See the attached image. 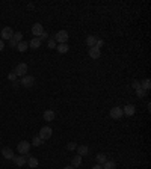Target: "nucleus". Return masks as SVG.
Masks as SVG:
<instances>
[{"instance_id":"nucleus-1","label":"nucleus","mask_w":151,"mask_h":169,"mask_svg":"<svg viewBox=\"0 0 151 169\" xmlns=\"http://www.w3.org/2000/svg\"><path fill=\"white\" fill-rule=\"evenodd\" d=\"M53 39H54L57 44H67V41L70 39V35H68L67 30H59V32H56V35H54Z\"/></svg>"},{"instance_id":"nucleus-2","label":"nucleus","mask_w":151,"mask_h":169,"mask_svg":"<svg viewBox=\"0 0 151 169\" xmlns=\"http://www.w3.org/2000/svg\"><path fill=\"white\" fill-rule=\"evenodd\" d=\"M20 85H23L24 88H33V86H35V77H33V76L26 74L24 77H21Z\"/></svg>"},{"instance_id":"nucleus-3","label":"nucleus","mask_w":151,"mask_h":169,"mask_svg":"<svg viewBox=\"0 0 151 169\" xmlns=\"http://www.w3.org/2000/svg\"><path fill=\"white\" fill-rule=\"evenodd\" d=\"M30 147H32V145H30L27 141H21V142L17 145V150H18V153H20L21 156H26V154H29Z\"/></svg>"},{"instance_id":"nucleus-4","label":"nucleus","mask_w":151,"mask_h":169,"mask_svg":"<svg viewBox=\"0 0 151 169\" xmlns=\"http://www.w3.org/2000/svg\"><path fill=\"white\" fill-rule=\"evenodd\" d=\"M109 115H110V118H112V119H121V118H123V115H124V113H123V107H120V106L112 107Z\"/></svg>"},{"instance_id":"nucleus-5","label":"nucleus","mask_w":151,"mask_h":169,"mask_svg":"<svg viewBox=\"0 0 151 169\" xmlns=\"http://www.w3.org/2000/svg\"><path fill=\"white\" fill-rule=\"evenodd\" d=\"M14 73L17 74V77H24L27 74V65L26 63H18L14 70Z\"/></svg>"},{"instance_id":"nucleus-6","label":"nucleus","mask_w":151,"mask_h":169,"mask_svg":"<svg viewBox=\"0 0 151 169\" xmlns=\"http://www.w3.org/2000/svg\"><path fill=\"white\" fill-rule=\"evenodd\" d=\"M51 135H53V130L50 128V127H42L41 130H39V138L42 139V141H47V139H50L51 138Z\"/></svg>"},{"instance_id":"nucleus-7","label":"nucleus","mask_w":151,"mask_h":169,"mask_svg":"<svg viewBox=\"0 0 151 169\" xmlns=\"http://www.w3.org/2000/svg\"><path fill=\"white\" fill-rule=\"evenodd\" d=\"M42 32H44L42 24H41V23H35L33 27H32V35H33V38H39V36L42 35Z\"/></svg>"},{"instance_id":"nucleus-8","label":"nucleus","mask_w":151,"mask_h":169,"mask_svg":"<svg viewBox=\"0 0 151 169\" xmlns=\"http://www.w3.org/2000/svg\"><path fill=\"white\" fill-rule=\"evenodd\" d=\"M0 35H2L0 39H8V41H9V39H12V36H14V30H12L9 26H6V27L2 29V33H0Z\"/></svg>"},{"instance_id":"nucleus-9","label":"nucleus","mask_w":151,"mask_h":169,"mask_svg":"<svg viewBox=\"0 0 151 169\" xmlns=\"http://www.w3.org/2000/svg\"><path fill=\"white\" fill-rule=\"evenodd\" d=\"M26 157H27V165H29V168H32V169H35V168H38V165H39V162H38V159L36 157H33V156H29V154H26Z\"/></svg>"},{"instance_id":"nucleus-10","label":"nucleus","mask_w":151,"mask_h":169,"mask_svg":"<svg viewBox=\"0 0 151 169\" xmlns=\"http://www.w3.org/2000/svg\"><path fill=\"white\" fill-rule=\"evenodd\" d=\"M12 160H14V163H15L17 166H24V165H26V162H27V157H23V156L20 154V156H17V157L14 156V159H12Z\"/></svg>"},{"instance_id":"nucleus-11","label":"nucleus","mask_w":151,"mask_h":169,"mask_svg":"<svg viewBox=\"0 0 151 169\" xmlns=\"http://www.w3.org/2000/svg\"><path fill=\"white\" fill-rule=\"evenodd\" d=\"M2 156H3L5 159H8V160H12V159H14V151H12L11 148L6 147V148L2 150Z\"/></svg>"},{"instance_id":"nucleus-12","label":"nucleus","mask_w":151,"mask_h":169,"mask_svg":"<svg viewBox=\"0 0 151 169\" xmlns=\"http://www.w3.org/2000/svg\"><path fill=\"white\" fill-rule=\"evenodd\" d=\"M88 53H89V57H92V59H98L101 56V51L98 48H95V47H91Z\"/></svg>"},{"instance_id":"nucleus-13","label":"nucleus","mask_w":151,"mask_h":169,"mask_svg":"<svg viewBox=\"0 0 151 169\" xmlns=\"http://www.w3.org/2000/svg\"><path fill=\"white\" fill-rule=\"evenodd\" d=\"M123 113L127 115V116L135 115V106H133V104H127L126 107H123Z\"/></svg>"},{"instance_id":"nucleus-14","label":"nucleus","mask_w":151,"mask_h":169,"mask_svg":"<svg viewBox=\"0 0 151 169\" xmlns=\"http://www.w3.org/2000/svg\"><path fill=\"white\" fill-rule=\"evenodd\" d=\"M42 116H44V119H45V121H53V119H54V116H56V113H54L51 109H48V110H45V112H44V115H42Z\"/></svg>"},{"instance_id":"nucleus-15","label":"nucleus","mask_w":151,"mask_h":169,"mask_svg":"<svg viewBox=\"0 0 151 169\" xmlns=\"http://www.w3.org/2000/svg\"><path fill=\"white\" fill-rule=\"evenodd\" d=\"M76 150H77L79 156H82V157H83V156H86V154L89 153V148H88L86 145H79V147H77Z\"/></svg>"},{"instance_id":"nucleus-16","label":"nucleus","mask_w":151,"mask_h":169,"mask_svg":"<svg viewBox=\"0 0 151 169\" xmlns=\"http://www.w3.org/2000/svg\"><path fill=\"white\" fill-rule=\"evenodd\" d=\"M41 44H42V42H41V39H39V38H32V39H30V42H29V45H30L32 48H39V47H41Z\"/></svg>"},{"instance_id":"nucleus-17","label":"nucleus","mask_w":151,"mask_h":169,"mask_svg":"<svg viewBox=\"0 0 151 169\" xmlns=\"http://www.w3.org/2000/svg\"><path fill=\"white\" fill-rule=\"evenodd\" d=\"M27 47H29V42H26V41H21V42L17 44V50H18L20 53H24V51L27 50Z\"/></svg>"},{"instance_id":"nucleus-18","label":"nucleus","mask_w":151,"mask_h":169,"mask_svg":"<svg viewBox=\"0 0 151 169\" xmlns=\"http://www.w3.org/2000/svg\"><path fill=\"white\" fill-rule=\"evenodd\" d=\"M95 160H97V163H98V165H104V163L107 162V157H106V154L100 153V154H97V156H95Z\"/></svg>"},{"instance_id":"nucleus-19","label":"nucleus","mask_w":151,"mask_h":169,"mask_svg":"<svg viewBox=\"0 0 151 169\" xmlns=\"http://www.w3.org/2000/svg\"><path fill=\"white\" fill-rule=\"evenodd\" d=\"M95 42H97V36L91 35V36L86 38V45H88L89 48H91V47H95Z\"/></svg>"},{"instance_id":"nucleus-20","label":"nucleus","mask_w":151,"mask_h":169,"mask_svg":"<svg viewBox=\"0 0 151 169\" xmlns=\"http://www.w3.org/2000/svg\"><path fill=\"white\" fill-rule=\"evenodd\" d=\"M56 48H57V51H59L61 54H65V53L70 50L68 44H57V45H56Z\"/></svg>"},{"instance_id":"nucleus-21","label":"nucleus","mask_w":151,"mask_h":169,"mask_svg":"<svg viewBox=\"0 0 151 169\" xmlns=\"http://www.w3.org/2000/svg\"><path fill=\"white\" fill-rule=\"evenodd\" d=\"M73 165V168H79L80 165H82V156H76V157H73V162H71Z\"/></svg>"},{"instance_id":"nucleus-22","label":"nucleus","mask_w":151,"mask_h":169,"mask_svg":"<svg viewBox=\"0 0 151 169\" xmlns=\"http://www.w3.org/2000/svg\"><path fill=\"white\" fill-rule=\"evenodd\" d=\"M44 144V141L39 138V136H33V141H32V145L33 147H41Z\"/></svg>"},{"instance_id":"nucleus-23","label":"nucleus","mask_w":151,"mask_h":169,"mask_svg":"<svg viewBox=\"0 0 151 169\" xmlns=\"http://www.w3.org/2000/svg\"><path fill=\"white\" fill-rule=\"evenodd\" d=\"M141 88L144 89V91H148L151 88V80L150 79H145L144 82H141Z\"/></svg>"},{"instance_id":"nucleus-24","label":"nucleus","mask_w":151,"mask_h":169,"mask_svg":"<svg viewBox=\"0 0 151 169\" xmlns=\"http://www.w3.org/2000/svg\"><path fill=\"white\" fill-rule=\"evenodd\" d=\"M103 169H117V165H115V162H112V160H107L104 165H101Z\"/></svg>"},{"instance_id":"nucleus-25","label":"nucleus","mask_w":151,"mask_h":169,"mask_svg":"<svg viewBox=\"0 0 151 169\" xmlns=\"http://www.w3.org/2000/svg\"><path fill=\"white\" fill-rule=\"evenodd\" d=\"M12 39H14L17 44H18V42H21V41H23V35H21V32H17V33H14Z\"/></svg>"},{"instance_id":"nucleus-26","label":"nucleus","mask_w":151,"mask_h":169,"mask_svg":"<svg viewBox=\"0 0 151 169\" xmlns=\"http://www.w3.org/2000/svg\"><path fill=\"white\" fill-rule=\"evenodd\" d=\"M47 45H48V48H56V45H57V44H56V41H54V39L51 38V39H48Z\"/></svg>"},{"instance_id":"nucleus-27","label":"nucleus","mask_w":151,"mask_h":169,"mask_svg":"<svg viewBox=\"0 0 151 169\" xmlns=\"http://www.w3.org/2000/svg\"><path fill=\"white\" fill-rule=\"evenodd\" d=\"M136 97L138 98H142V97H145V91L141 88V89H136Z\"/></svg>"},{"instance_id":"nucleus-28","label":"nucleus","mask_w":151,"mask_h":169,"mask_svg":"<svg viewBox=\"0 0 151 169\" xmlns=\"http://www.w3.org/2000/svg\"><path fill=\"white\" fill-rule=\"evenodd\" d=\"M8 79H9L11 82H17V74L12 71V73H9V74H8Z\"/></svg>"},{"instance_id":"nucleus-29","label":"nucleus","mask_w":151,"mask_h":169,"mask_svg":"<svg viewBox=\"0 0 151 169\" xmlns=\"http://www.w3.org/2000/svg\"><path fill=\"white\" fill-rule=\"evenodd\" d=\"M103 45H104V41H103V39H97V42H95V48H98V50H100Z\"/></svg>"},{"instance_id":"nucleus-30","label":"nucleus","mask_w":151,"mask_h":169,"mask_svg":"<svg viewBox=\"0 0 151 169\" xmlns=\"http://www.w3.org/2000/svg\"><path fill=\"white\" fill-rule=\"evenodd\" d=\"M132 88L136 91V89H141V82H138V80H135L133 83H132Z\"/></svg>"},{"instance_id":"nucleus-31","label":"nucleus","mask_w":151,"mask_h":169,"mask_svg":"<svg viewBox=\"0 0 151 169\" xmlns=\"http://www.w3.org/2000/svg\"><path fill=\"white\" fill-rule=\"evenodd\" d=\"M76 148H77V145H76L74 142H70V144L67 145V150H68V151H73V150H76Z\"/></svg>"},{"instance_id":"nucleus-32","label":"nucleus","mask_w":151,"mask_h":169,"mask_svg":"<svg viewBox=\"0 0 151 169\" xmlns=\"http://www.w3.org/2000/svg\"><path fill=\"white\" fill-rule=\"evenodd\" d=\"M47 36H48V33H47V32H45V30H44V32H42V35H41V36H39V39H41V42H42V41H44V39H47Z\"/></svg>"},{"instance_id":"nucleus-33","label":"nucleus","mask_w":151,"mask_h":169,"mask_svg":"<svg viewBox=\"0 0 151 169\" xmlns=\"http://www.w3.org/2000/svg\"><path fill=\"white\" fill-rule=\"evenodd\" d=\"M9 45H11V47H17V42H15L14 39H9Z\"/></svg>"},{"instance_id":"nucleus-34","label":"nucleus","mask_w":151,"mask_h":169,"mask_svg":"<svg viewBox=\"0 0 151 169\" xmlns=\"http://www.w3.org/2000/svg\"><path fill=\"white\" fill-rule=\"evenodd\" d=\"M5 48V42H3V39H0V51Z\"/></svg>"},{"instance_id":"nucleus-35","label":"nucleus","mask_w":151,"mask_h":169,"mask_svg":"<svg viewBox=\"0 0 151 169\" xmlns=\"http://www.w3.org/2000/svg\"><path fill=\"white\" fill-rule=\"evenodd\" d=\"M92 169H103V166H101V165H98V163H97V165H94V166H92Z\"/></svg>"},{"instance_id":"nucleus-36","label":"nucleus","mask_w":151,"mask_h":169,"mask_svg":"<svg viewBox=\"0 0 151 169\" xmlns=\"http://www.w3.org/2000/svg\"><path fill=\"white\" fill-rule=\"evenodd\" d=\"M64 169H74V168H73V166H65Z\"/></svg>"}]
</instances>
